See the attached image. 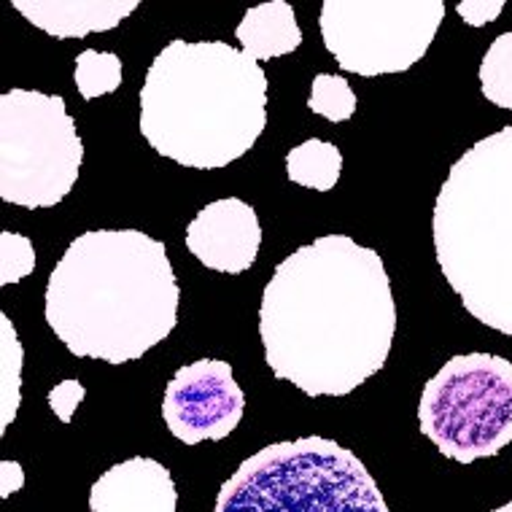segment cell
Returning a JSON list of instances; mask_svg holds the SVG:
<instances>
[{
    "instance_id": "cell-12",
    "label": "cell",
    "mask_w": 512,
    "mask_h": 512,
    "mask_svg": "<svg viewBox=\"0 0 512 512\" xmlns=\"http://www.w3.org/2000/svg\"><path fill=\"white\" fill-rule=\"evenodd\" d=\"M14 9L52 38H87L114 30L138 0H14Z\"/></svg>"
},
{
    "instance_id": "cell-10",
    "label": "cell",
    "mask_w": 512,
    "mask_h": 512,
    "mask_svg": "<svg viewBox=\"0 0 512 512\" xmlns=\"http://www.w3.org/2000/svg\"><path fill=\"white\" fill-rule=\"evenodd\" d=\"M262 246L259 216L238 197L208 203L186 227V248L216 273L240 275L256 262Z\"/></svg>"
},
{
    "instance_id": "cell-2",
    "label": "cell",
    "mask_w": 512,
    "mask_h": 512,
    "mask_svg": "<svg viewBox=\"0 0 512 512\" xmlns=\"http://www.w3.org/2000/svg\"><path fill=\"white\" fill-rule=\"evenodd\" d=\"M178 281L162 240L92 230L68 246L46 283V321L79 359H141L178 324Z\"/></svg>"
},
{
    "instance_id": "cell-15",
    "label": "cell",
    "mask_w": 512,
    "mask_h": 512,
    "mask_svg": "<svg viewBox=\"0 0 512 512\" xmlns=\"http://www.w3.org/2000/svg\"><path fill=\"white\" fill-rule=\"evenodd\" d=\"M480 87L488 103L512 111V30L496 36L483 54Z\"/></svg>"
},
{
    "instance_id": "cell-9",
    "label": "cell",
    "mask_w": 512,
    "mask_h": 512,
    "mask_svg": "<svg viewBox=\"0 0 512 512\" xmlns=\"http://www.w3.org/2000/svg\"><path fill=\"white\" fill-rule=\"evenodd\" d=\"M246 397L232 367L221 359H197L173 375L162 399V418L184 445L224 440L240 424Z\"/></svg>"
},
{
    "instance_id": "cell-4",
    "label": "cell",
    "mask_w": 512,
    "mask_h": 512,
    "mask_svg": "<svg viewBox=\"0 0 512 512\" xmlns=\"http://www.w3.org/2000/svg\"><path fill=\"white\" fill-rule=\"evenodd\" d=\"M432 232L464 310L512 337V124L469 146L448 170Z\"/></svg>"
},
{
    "instance_id": "cell-17",
    "label": "cell",
    "mask_w": 512,
    "mask_h": 512,
    "mask_svg": "<svg viewBox=\"0 0 512 512\" xmlns=\"http://www.w3.org/2000/svg\"><path fill=\"white\" fill-rule=\"evenodd\" d=\"M356 92L343 76L335 73H318L310 87V100L308 108L313 114L324 116L327 122L340 124L348 122L356 114Z\"/></svg>"
},
{
    "instance_id": "cell-23",
    "label": "cell",
    "mask_w": 512,
    "mask_h": 512,
    "mask_svg": "<svg viewBox=\"0 0 512 512\" xmlns=\"http://www.w3.org/2000/svg\"><path fill=\"white\" fill-rule=\"evenodd\" d=\"M494 512H512V502H507V504H502V507H496Z\"/></svg>"
},
{
    "instance_id": "cell-7",
    "label": "cell",
    "mask_w": 512,
    "mask_h": 512,
    "mask_svg": "<svg viewBox=\"0 0 512 512\" xmlns=\"http://www.w3.org/2000/svg\"><path fill=\"white\" fill-rule=\"evenodd\" d=\"M421 432L434 448L472 464L512 442V362L494 354L453 356L424 386Z\"/></svg>"
},
{
    "instance_id": "cell-13",
    "label": "cell",
    "mask_w": 512,
    "mask_h": 512,
    "mask_svg": "<svg viewBox=\"0 0 512 512\" xmlns=\"http://www.w3.org/2000/svg\"><path fill=\"white\" fill-rule=\"evenodd\" d=\"M235 38L251 60H275L292 54L302 44V30L294 17L292 3L270 0L246 11L235 30Z\"/></svg>"
},
{
    "instance_id": "cell-20",
    "label": "cell",
    "mask_w": 512,
    "mask_h": 512,
    "mask_svg": "<svg viewBox=\"0 0 512 512\" xmlns=\"http://www.w3.org/2000/svg\"><path fill=\"white\" fill-rule=\"evenodd\" d=\"M84 397H87V389L81 386L79 380H62L49 391V405H52V413L60 418L62 424H71L73 413L84 402Z\"/></svg>"
},
{
    "instance_id": "cell-16",
    "label": "cell",
    "mask_w": 512,
    "mask_h": 512,
    "mask_svg": "<svg viewBox=\"0 0 512 512\" xmlns=\"http://www.w3.org/2000/svg\"><path fill=\"white\" fill-rule=\"evenodd\" d=\"M119 84H122V60L114 52L84 49L76 57V87L84 100L111 95L119 89Z\"/></svg>"
},
{
    "instance_id": "cell-18",
    "label": "cell",
    "mask_w": 512,
    "mask_h": 512,
    "mask_svg": "<svg viewBox=\"0 0 512 512\" xmlns=\"http://www.w3.org/2000/svg\"><path fill=\"white\" fill-rule=\"evenodd\" d=\"M0 329H3V421L0 432H6L11 418L19 410V383H22V343L11 327V318L0 313Z\"/></svg>"
},
{
    "instance_id": "cell-21",
    "label": "cell",
    "mask_w": 512,
    "mask_h": 512,
    "mask_svg": "<svg viewBox=\"0 0 512 512\" xmlns=\"http://www.w3.org/2000/svg\"><path fill=\"white\" fill-rule=\"evenodd\" d=\"M504 9V0H464L459 3V17L472 27H483L494 22Z\"/></svg>"
},
{
    "instance_id": "cell-19",
    "label": "cell",
    "mask_w": 512,
    "mask_h": 512,
    "mask_svg": "<svg viewBox=\"0 0 512 512\" xmlns=\"http://www.w3.org/2000/svg\"><path fill=\"white\" fill-rule=\"evenodd\" d=\"M36 270V248L30 238L17 232H0V283L22 281Z\"/></svg>"
},
{
    "instance_id": "cell-5",
    "label": "cell",
    "mask_w": 512,
    "mask_h": 512,
    "mask_svg": "<svg viewBox=\"0 0 512 512\" xmlns=\"http://www.w3.org/2000/svg\"><path fill=\"white\" fill-rule=\"evenodd\" d=\"M213 512H389V504L356 453L313 434L248 456Z\"/></svg>"
},
{
    "instance_id": "cell-14",
    "label": "cell",
    "mask_w": 512,
    "mask_h": 512,
    "mask_svg": "<svg viewBox=\"0 0 512 512\" xmlns=\"http://www.w3.org/2000/svg\"><path fill=\"white\" fill-rule=\"evenodd\" d=\"M286 173H289L292 184L316 189V192H329V189H335L340 173H343V154L335 143L310 138L286 154Z\"/></svg>"
},
{
    "instance_id": "cell-11",
    "label": "cell",
    "mask_w": 512,
    "mask_h": 512,
    "mask_svg": "<svg viewBox=\"0 0 512 512\" xmlns=\"http://www.w3.org/2000/svg\"><path fill=\"white\" fill-rule=\"evenodd\" d=\"M176 507L170 469L146 456L106 469L89 491V512H176Z\"/></svg>"
},
{
    "instance_id": "cell-8",
    "label": "cell",
    "mask_w": 512,
    "mask_h": 512,
    "mask_svg": "<svg viewBox=\"0 0 512 512\" xmlns=\"http://www.w3.org/2000/svg\"><path fill=\"white\" fill-rule=\"evenodd\" d=\"M442 17V0H324L318 27L337 65L370 79L413 68Z\"/></svg>"
},
{
    "instance_id": "cell-3",
    "label": "cell",
    "mask_w": 512,
    "mask_h": 512,
    "mask_svg": "<svg viewBox=\"0 0 512 512\" xmlns=\"http://www.w3.org/2000/svg\"><path fill=\"white\" fill-rule=\"evenodd\" d=\"M267 124L262 65L224 41H170L146 71L141 133L184 168L219 170L240 159Z\"/></svg>"
},
{
    "instance_id": "cell-22",
    "label": "cell",
    "mask_w": 512,
    "mask_h": 512,
    "mask_svg": "<svg viewBox=\"0 0 512 512\" xmlns=\"http://www.w3.org/2000/svg\"><path fill=\"white\" fill-rule=\"evenodd\" d=\"M22 486H25V472H22V467H19L17 461H3L0 464V496L9 499Z\"/></svg>"
},
{
    "instance_id": "cell-1",
    "label": "cell",
    "mask_w": 512,
    "mask_h": 512,
    "mask_svg": "<svg viewBox=\"0 0 512 512\" xmlns=\"http://www.w3.org/2000/svg\"><path fill=\"white\" fill-rule=\"evenodd\" d=\"M397 305L383 256L324 235L275 267L259 305V337L275 378L308 397H345L383 370Z\"/></svg>"
},
{
    "instance_id": "cell-6",
    "label": "cell",
    "mask_w": 512,
    "mask_h": 512,
    "mask_svg": "<svg viewBox=\"0 0 512 512\" xmlns=\"http://www.w3.org/2000/svg\"><path fill=\"white\" fill-rule=\"evenodd\" d=\"M84 143L60 95L11 89L0 98V197L30 211L62 203L79 178Z\"/></svg>"
}]
</instances>
